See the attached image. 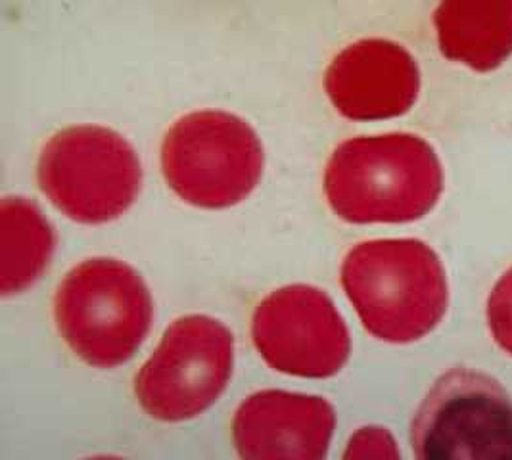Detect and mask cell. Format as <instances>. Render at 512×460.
I'll list each match as a JSON object with an SVG mask.
<instances>
[{
    "label": "cell",
    "mask_w": 512,
    "mask_h": 460,
    "mask_svg": "<svg viewBox=\"0 0 512 460\" xmlns=\"http://www.w3.org/2000/svg\"><path fill=\"white\" fill-rule=\"evenodd\" d=\"M442 190L434 148L407 133L351 138L326 163V200L340 219L357 225L420 219Z\"/></svg>",
    "instance_id": "obj_1"
},
{
    "label": "cell",
    "mask_w": 512,
    "mask_h": 460,
    "mask_svg": "<svg viewBox=\"0 0 512 460\" xmlns=\"http://www.w3.org/2000/svg\"><path fill=\"white\" fill-rule=\"evenodd\" d=\"M340 276L365 330L388 344L417 342L447 311L442 261L415 238L357 244L346 255Z\"/></svg>",
    "instance_id": "obj_2"
},
{
    "label": "cell",
    "mask_w": 512,
    "mask_h": 460,
    "mask_svg": "<svg viewBox=\"0 0 512 460\" xmlns=\"http://www.w3.org/2000/svg\"><path fill=\"white\" fill-rule=\"evenodd\" d=\"M154 303L142 276L112 257L73 267L54 296V321L71 351L96 368L127 363L150 332Z\"/></svg>",
    "instance_id": "obj_3"
},
{
    "label": "cell",
    "mask_w": 512,
    "mask_h": 460,
    "mask_svg": "<svg viewBox=\"0 0 512 460\" xmlns=\"http://www.w3.org/2000/svg\"><path fill=\"white\" fill-rule=\"evenodd\" d=\"M52 206L83 225H102L135 204L142 183L133 146L116 131L75 125L52 135L37 163Z\"/></svg>",
    "instance_id": "obj_4"
},
{
    "label": "cell",
    "mask_w": 512,
    "mask_h": 460,
    "mask_svg": "<svg viewBox=\"0 0 512 460\" xmlns=\"http://www.w3.org/2000/svg\"><path fill=\"white\" fill-rule=\"evenodd\" d=\"M162 171L169 188L190 206H236L261 179L263 146L238 115L192 112L177 119L163 138Z\"/></svg>",
    "instance_id": "obj_5"
},
{
    "label": "cell",
    "mask_w": 512,
    "mask_h": 460,
    "mask_svg": "<svg viewBox=\"0 0 512 460\" xmlns=\"http://www.w3.org/2000/svg\"><path fill=\"white\" fill-rule=\"evenodd\" d=\"M415 460H512V397L486 372L442 374L411 424Z\"/></svg>",
    "instance_id": "obj_6"
},
{
    "label": "cell",
    "mask_w": 512,
    "mask_h": 460,
    "mask_svg": "<svg viewBox=\"0 0 512 460\" xmlns=\"http://www.w3.org/2000/svg\"><path fill=\"white\" fill-rule=\"evenodd\" d=\"M231 330L208 315L173 322L135 376L142 411L160 422H185L206 413L233 376Z\"/></svg>",
    "instance_id": "obj_7"
},
{
    "label": "cell",
    "mask_w": 512,
    "mask_h": 460,
    "mask_svg": "<svg viewBox=\"0 0 512 460\" xmlns=\"http://www.w3.org/2000/svg\"><path fill=\"white\" fill-rule=\"evenodd\" d=\"M252 340L269 367L298 378H330L351 353L350 330L334 301L307 284L284 286L259 301Z\"/></svg>",
    "instance_id": "obj_8"
},
{
    "label": "cell",
    "mask_w": 512,
    "mask_h": 460,
    "mask_svg": "<svg viewBox=\"0 0 512 460\" xmlns=\"http://www.w3.org/2000/svg\"><path fill=\"white\" fill-rule=\"evenodd\" d=\"M334 428V407L319 395L257 391L234 413V449L240 460H326Z\"/></svg>",
    "instance_id": "obj_9"
},
{
    "label": "cell",
    "mask_w": 512,
    "mask_h": 460,
    "mask_svg": "<svg viewBox=\"0 0 512 460\" xmlns=\"http://www.w3.org/2000/svg\"><path fill=\"white\" fill-rule=\"evenodd\" d=\"M332 106L357 121L405 114L417 100L419 68L403 46L386 39H363L346 46L326 69Z\"/></svg>",
    "instance_id": "obj_10"
},
{
    "label": "cell",
    "mask_w": 512,
    "mask_h": 460,
    "mask_svg": "<svg viewBox=\"0 0 512 460\" xmlns=\"http://www.w3.org/2000/svg\"><path fill=\"white\" fill-rule=\"evenodd\" d=\"M443 54L476 71L499 68L512 54V0H449L434 12Z\"/></svg>",
    "instance_id": "obj_11"
},
{
    "label": "cell",
    "mask_w": 512,
    "mask_h": 460,
    "mask_svg": "<svg viewBox=\"0 0 512 460\" xmlns=\"http://www.w3.org/2000/svg\"><path fill=\"white\" fill-rule=\"evenodd\" d=\"M54 253V230L41 209L25 198L0 204V290L4 296L33 286Z\"/></svg>",
    "instance_id": "obj_12"
},
{
    "label": "cell",
    "mask_w": 512,
    "mask_h": 460,
    "mask_svg": "<svg viewBox=\"0 0 512 460\" xmlns=\"http://www.w3.org/2000/svg\"><path fill=\"white\" fill-rule=\"evenodd\" d=\"M488 322L493 340L512 355V269L499 278L489 294Z\"/></svg>",
    "instance_id": "obj_13"
},
{
    "label": "cell",
    "mask_w": 512,
    "mask_h": 460,
    "mask_svg": "<svg viewBox=\"0 0 512 460\" xmlns=\"http://www.w3.org/2000/svg\"><path fill=\"white\" fill-rule=\"evenodd\" d=\"M342 460H401V455L386 428L363 426L350 437Z\"/></svg>",
    "instance_id": "obj_14"
},
{
    "label": "cell",
    "mask_w": 512,
    "mask_h": 460,
    "mask_svg": "<svg viewBox=\"0 0 512 460\" xmlns=\"http://www.w3.org/2000/svg\"><path fill=\"white\" fill-rule=\"evenodd\" d=\"M83 460H127L121 459V457H114V455H96V457H89V459Z\"/></svg>",
    "instance_id": "obj_15"
}]
</instances>
